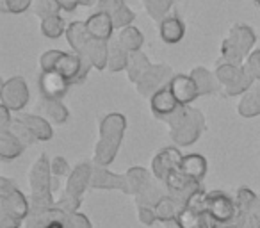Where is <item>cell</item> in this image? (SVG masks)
Listing matches in <instances>:
<instances>
[{
  "instance_id": "39",
  "label": "cell",
  "mask_w": 260,
  "mask_h": 228,
  "mask_svg": "<svg viewBox=\"0 0 260 228\" xmlns=\"http://www.w3.org/2000/svg\"><path fill=\"white\" fill-rule=\"evenodd\" d=\"M34 0H4L2 4V11L11 13V15H22L32 6Z\"/></svg>"
},
{
  "instance_id": "28",
  "label": "cell",
  "mask_w": 260,
  "mask_h": 228,
  "mask_svg": "<svg viewBox=\"0 0 260 228\" xmlns=\"http://www.w3.org/2000/svg\"><path fill=\"white\" fill-rule=\"evenodd\" d=\"M41 112H43L45 118H48V120H52L57 125L66 123L70 118V111L66 109V105L61 100H47V98H43V102H41Z\"/></svg>"
},
{
  "instance_id": "15",
  "label": "cell",
  "mask_w": 260,
  "mask_h": 228,
  "mask_svg": "<svg viewBox=\"0 0 260 228\" xmlns=\"http://www.w3.org/2000/svg\"><path fill=\"white\" fill-rule=\"evenodd\" d=\"M70 80L59 72H41L40 93L47 100H61L70 89Z\"/></svg>"
},
{
  "instance_id": "16",
  "label": "cell",
  "mask_w": 260,
  "mask_h": 228,
  "mask_svg": "<svg viewBox=\"0 0 260 228\" xmlns=\"http://www.w3.org/2000/svg\"><path fill=\"white\" fill-rule=\"evenodd\" d=\"M168 86H170L171 93L175 94V98H177V102L180 105H191L200 96L198 86H196L194 79L191 75H182V73L173 75V79L170 80Z\"/></svg>"
},
{
  "instance_id": "37",
  "label": "cell",
  "mask_w": 260,
  "mask_h": 228,
  "mask_svg": "<svg viewBox=\"0 0 260 228\" xmlns=\"http://www.w3.org/2000/svg\"><path fill=\"white\" fill-rule=\"evenodd\" d=\"M8 128H9V131H11L13 134H15L16 138H18L20 141H22L25 146L34 145V143L38 141V139H36V136H34L32 132L29 131V127H27V125H23L22 121L18 120V118H15V120H13V123L9 125Z\"/></svg>"
},
{
  "instance_id": "17",
  "label": "cell",
  "mask_w": 260,
  "mask_h": 228,
  "mask_svg": "<svg viewBox=\"0 0 260 228\" xmlns=\"http://www.w3.org/2000/svg\"><path fill=\"white\" fill-rule=\"evenodd\" d=\"M79 55L80 57H86L93 64V68L105 70L109 61V41L96 40V38L91 36Z\"/></svg>"
},
{
  "instance_id": "52",
  "label": "cell",
  "mask_w": 260,
  "mask_h": 228,
  "mask_svg": "<svg viewBox=\"0 0 260 228\" xmlns=\"http://www.w3.org/2000/svg\"><path fill=\"white\" fill-rule=\"evenodd\" d=\"M256 89H258V93H260V86H258V87H256Z\"/></svg>"
},
{
  "instance_id": "10",
  "label": "cell",
  "mask_w": 260,
  "mask_h": 228,
  "mask_svg": "<svg viewBox=\"0 0 260 228\" xmlns=\"http://www.w3.org/2000/svg\"><path fill=\"white\" fill-rule=\"evenodd\" d=\"M239 212L237 200L223 191L207 192V217L210 223H228Z\"/></svg>"
},
{
  "instance_id": "13",
  "label": "cell",
  "mask_w": 260,
  "mask_h": 228,
  "mask_svg": "<svg viewBox=\"0 0 260 228\" xmlns=\"http://www.w3.org/2000/svg\"><path fill=\"white\" fill-rule=\"evenodd\" d=\"M182 159H184V155H182V153L178 152V148H175V146H168V148H162L155 157H153V160H152L153 178L164 182L171 171L180 170Z\"/></svg>"
},
{
  "instance_id": "3",
  "label": "cell",
  "mask_w": 260,
  "mask_h": 228,
  "mask_svg": "<svg viewBox=\"0 0 260 228\" xmlns=\"http://www.w3.org/2000/svg\"><path fill=\"white\" fill-rule=\"evenodd\" d=\"M30 212L29 200L6 177L0 178V228H20Z\"/></svg>"
},
{
  "instance_id": "33",
  "label": "cell",
  "mask_w": 260,
  "mask_h": 228,
  "mask_svg": "<svg viewBox=\"0 0 260 228\" xmlns=\"http://www.w3.org/2000/svg\"><path fill=\"white\" fill-rule=\"evenodd\" d=\"M189 75L194 79L196 86H198V93L200 96H203V94H209L212 93L214 89H216V82H214V75L209 72L207 68H203V66H198V68L192 70Z\"/></svg>"
},
{
  "instance_id": "4",
  "label": "cell",
  "mask_w": 260,
  "mask_h": 228,
  "mask_svg": "<svg viewBox=\"0 0 260 228\" xmlns=\"http://www.w3.org/2000/svg\"><path fill=\"white\" fill-rule=\"evenodd\" d=\"M255 41L256 34L251 27L244 25V23H235L228 32V36L224 38V41L221 43V55H223L224 62L242 66L248 55L251 54Z\"/></svg>"
},
{
  "instance_id": "44",
  "label": "cell",
  "mask_w": 260,
  "mask_h": 228,
  "mask_svg": "<svg viewBox=\"0 0 260 228\" xmlns=\"http://www.w3.org/2000/svg\"><path fill=\"white\" fill-rule=\"evenodd\" d=\"M246 228H260V194H258V198H256V202L253 203L251 210H249V214H248Z\"/></svg>"
},
{
  "instance_id": "20",
  "label": "cell",
  "mask_w": 260,
  "mask_h": 228,
  "mask_svg": "<svg viewBox=\"0 0 260 228\" xmlns=\"http://www.w3.org/2000/svg\"><path fill=\"white\" fill-rule=\"evenodd\" d=\"M160 40L168 45H177L185 36V23L177 15H166L159 25Z\"/></svg>"
},
{
  "instance_id": "38",
  "label": "cell",
  "mask_w": 260,
  "mask_h": 228,
  "mask_svg": "<svg viewBox=\"0 0 260 228\" xmlns=\"http://www.w3.org/2000/svg\"><path fill=\"white\" fill-rule=\"evenodd\" d=\"M112 16V23H114V29H123V27L132 25V22L136 20L134 11L128 8V6H121L119 9H116L114 13H111Z\"/></svg>"
},
{
  "instance_id": "27",
  "label": "cell",
  "mask_w": 260,
  "mask_h": 228,
  "mask_svg": "<svg viewBox=\"0 0 260 228\" xmlns=\"http://www.w3.org/2000/svg\"><path fill=\"white\" fill-rule=\"evenodd\" d=\"M157 182L160 180H157V178L155 180H150L146 184V187L134 196L136 202H138V207H155V203L168 194V189H162Z\"/></svg>"
},
{
  "instance_id": "50",
  "label": "cell",
  "mask_w": 260,
  "mask_h": 228,
  "mask_svg": "<svg viewBox=\"0 0 260 228\" xmlns=\"http://www.w3.org/2000/svg\"><path fill=\"white\" fill-rule=\"evenodd\" d=\"M166 228H180V224L177 223V219H173V221H168Z\"/></svg>"
},
{
  "instance_id": "14",
  "label": "cell",
  "mask_w": 260,
  "mask_h": 228,
  "mask_svg": "<svg viewBox=\"0 0 260 228\" xmlns=\"http://www.w3.org/2000/svg\"><path fill=\"white\" fill-rule=\"evenodd\" d=\"M93 189H119L125 194H130V178L128 175H114L104 166H93L91 173V185Z\"/></svg>"
},
{
  "instance_id": "47",
  "label": "cell",
  "mask_w": 260,
  "mask_h": 228,
  "mask_svg": "<svg viewBox=\"0 0 260 228\" xmlns=\"http://www.w3.org/2000/svg\"><path fill=\"white\" fill-rule=\"evenodd\" d=\"M11 109L8 107V105H4V104H0V131L2 128H8L9 125L13 123V120L15 118L11 116Z\"/></svg>"
},
{
  "instance_id": "19",
  "label": "cell",
  "mask_w": 260,
  "mask_h": 228,
  "mask_svg": "<svg viewBox=\"0 0 260 228\" xmlns=\"http://www.w3.org/2000/svg\"><path fill=\"white\" fill-rule=\"evenodd\" d=\"M150 107H152V112L155 118H162V116H168V114H173L180 104L177 102L175 94L171 93L170 86L162 87L159 89L152 98H150Z\"/></svg>"
},
{
  "instance_id": "22",
  "label": "cell",
  "mask_w": 260,
  "mask_h": 228,
  "mask_svg": "<svg viewBox=\"0 0 260 228\" xmlns=\"http://www.w3.org/2000/svg\"><path fill=\"white\" fill-rule=\"evenodd\" d=\"M23 150H25V145L9 128H2L0 131V157L2 159H16V157L22 155Z\"/></svg>"
},
{
  "instance_id": "46",
  "label": "cell",
  "mask_w": 260,
  "mask_h": 228,
  "mask_svg": "<svg viewBox=\"0 0 260 228\" xmlns=\"http://www.w3.org/2000/svg\"><path fill=\"white\" fill-rule=\"evenodd\" d=\"M121 6H125V0H98L96 2L98 11H107V13H114Z\"/></svg>"
},
{
  "instance_id": "24",
  "label": "cell",
  "mask_w": 260,
  "mask_h": 228,
  "mask_svg": "<svg viewBox=\"0 0 260 228\" xmlns=\"http://www.w3.org/2000/svg\"><path fill=\"white\" fill-rule=\"evenodd\" d=\"M91 38L89 30H87L86 22H72L66 29V40H68L70 47L75 54H80L82 48L86 47L87 40Z\"/></svg>"
},
{
  "instance_id": "45",
  "label": "cell",
  "mask_w": 260,
  "mask_h": 228,
  "mask_svg": "<svg viewBox=\"0 0 260 228\" xmlns=\"http://www.w3.org/2000/svg\"><path fill=\"white\" fill-rule=\"evenodd\" d=\"M139 209V221L146 226H152L153 223L157 221V216H155V210L153 207H138Z\"/></svg>"
},
{
  "instance_id": "23",
  "label": "cell",
  "mask_w": 260,
  "mask_h": 228,
  "mask_svg": "<svg viewBox=\"0 0 260 228\" xmlns=\"http://www.w3.org/2000/svg\"><path fill=\"white\" fill-rule=\"evenodd\" d=\"M180 171L196 182H202L207 173V160L200 153H189L182 159Z\"/></svg>"
},
{
  "instance_id": "21",
  "label": "cell",
  "mask_w": 260,
  "mask_h": 228,
  "mask_svg": "<svg viewBox=\"0 0 260 228\" xmlns=\"http://www.w3.org/2000/svg\"><path fill=\"white\" fill-rule=\"evenodd\" d=\"M18 120L22 121L23 125L29 127V131L36 136L38 141H48L54 136V131H52V125L47 121L45 116H38V114H20Z\"/></svg>"
},
{
  "instance_id": "6",
  "label": "cell",
  "mask_w": 260,
  "mask_h": 228,
  "mask_svg": "<svg viewBox=\"0 0 260 228\" xmlns=\"http://www.w3.org/2000/svg\"><path fill=\"white\" fill-rule=\"evenodd\" d=\"M91 173H93V166L89 162H82L70 173L68 182H66V189L59 200H55L59 207L66 212L73 214L79 212V207L82 203V194L86 187L91 185Z\"/></svg>"
},
{
  "instance_id": "5",
  "label": "cell",
  "mask_w": 260,
  "mask_h": 228,
  "mask_svg": "<svg viewBox=\"0 0 260 228\" xmlns=\"http://www.w3.org/2000/svg\"><path fill=\"white\" fill-rule=\"evenodd\" d=\"M52 170L50 160L45 153H41L29 171L30 185V207H50L55 203L54 191H52Z\"/></svg>"
},
{
  "instance_id": "2",
  "label": "cell",
  "mask_w": 260,
  "mask_h": 228,
  "mask_svg": "<svg viewBox=\"0 0 260 228\" xmlns=\"http://www.w3.org/2000/svg\"><path fill=\"white\" fill-rule=\"evenodd\" d=\"M126 118L119 112H111L100 121V138L94 148V164L107 168L114 160L125 136Z\"/></svg>"
},
{
  "instance_id": "32",
  "label": "cell",
  "mask_w": 260,
  "mask_h": 228,
  "mask_svg": "<svg viewBox=\"0 0 260 228\" xmlns=\"http://www.w3.org/2000/svg\"><path fill=\"white\" fill-rule=\"evenodd\" d=\"M66 23L62 20L61 15H55V16H48V18L41 20V34L45 38H50V40H57L61 38L62 34H66Z\"/></svg>"
},
{
  "instance_id": "9",
  "label": "cell",
  "mask_w": 260,
  "mask_h": 228,
  "mask_svg": "<svg viewBox=\"0 0 260 228\" xmlns=\"http://www.w3.org/2000/svg\"><path fill=\"white\" fill-rule=\"evenodd\" d=\"M200 184H202V182L192 180V178H189L187 175L182 173L180 170L171 171V173L168 175L166 180H164V185H166V189H168V194H170L171 200L175 202L178 212H180L182 209H185L189 200H191V196L194 194L196 191L202 189Z\"/></svg>"
},
{
  "instance_id": "1",
  "label": "cell",
  "mask_w": 260,
  "mask_h": 228,
  "mask_svg": "<svg viewBox=\"0 0 260 228\" xmlns=\"http://www.w3.org/2000/svg\"><path fill=\"white\" fill-rule=\"evenodd\" d=\"M159 120L170 125L171 141L180 146H189L196 143L205 128V118L202 111L192 109L191 105H180L173 114H168Z\"/></svg>"
},
{
  "instance_id": "48",
  "label": "cell",
  "mask_w": 260,
  "mask_h": 228,
  "mask_svg": "<svg viewBox=\"0 0 260 228\" xmlns=\"http://www.w3.org/2000/svg\"><path fill=\"white\" fill-rule=\"evenodd\" d=\"M57 4H59V8H61V11H66V13L75 11L79 6H82L80 0H57Z\"/></svg>"
},
{
  "instance_id": "35",
  "label": "cell",
  "mask_w": 260,
  "mask_h": 228,
  "mask_svg": "<svg viewBox=\"0 0 260 228\" xmlns=\"http://www.w3.org/2000/svg\"><path fill=\"white\" fill-rule=\"evenodd\" d=\"M173 2L175 0H143V6H145V9L150 15V18L159 20L160 22V20L170 13Z\"/></svg>"
},
{
  "instance_id": "30",
  "label": "cell",
  "mask_w": 260,
  "mask_h": 228,
  "mask_svg": "<svg viewBox=\"0 0 260 228\" xmlns=\"http://www.w3.org/2000/svg\"><path fill=\"white\" fill-rule=\"evenodd\" d=\"M126 64H128V52L118 43V41H109V61H107V68L111 70L112 73L121 72V70H126Z\"/></svg>"
},
{
  "instance_id": "18",
  "label": "cell",
  "mask_w": 260,
  "mask_h": 228,
  "mask_svg": "<svg viewBox=\"0 0 260 228\" xmlns=\"http://www.w3.org/2000/svg\"><path fill=\"white\" fill-rule=\"evenodd\" d=\"M87 30L93 38L104 41L112 40V32H114V23H112V16L107 11H96L86 20Z\"/></svg>"
},
{
  "instance_id": "43",
  "label": "cell",
  "mask_w": 260,
  "mask_h": 228,
  "mask_svg": "<svg viewBox=\"0 0 260 228\" xmlns=\"http://www.w3.org/2000/svg\"><path fill=\"white\" fill-rule=\"evenodd\" d=\"M61 54H62V50H48V52H45V54L40 57L41 72H52Z\"/></svg>"
},
{
  "instance_id": "36",
  "label": "cell",
  "mask_w": 260,
  "mask_h": 228,
  "mask_svg": "<svg viewBox=\"0 0 260 228\" xmlns=\"http://www.w3.org/2000/svg\"><path fill=\"white\" fill-rule=\"evenodd\" d=\"M32 9L41 20L48 18V16L59 15V11H61V8H59V4H57V0H34Z\"/></svg>"
},
{
  "instance_id": "25",
  "label": "cell",
  "mask_w": 260,
  "mask_h": 228,
  "mask_svg": "<svg viewBox=\"0 0 260 228\" xmlns=\"http://www.w3.org/2000/svg\"><path fill=\"white\" fill-rule=\"evenodd\" d=\"M152 68V62L148 61L145 54L141 50L138 52H130L128 54V64H126V75H128L130 82H138L143 75H145L148 70Z\"/></svg>"
},
{
  "instance_id": "41",
  "label": "cell",
  "mask_w": 260,
  "mask_h": 228,
  "mask_svg": "<svg viewBox=\"0 0 260 228\" xmlns=\"http://www.w3.org/2000/svg\"><path fill=\"white\" fill-rule=\"evenodd\" d=\"M189 209H192L194 212H200V214H207V192L203 191V187L200 191H196L194 194L191 196L187 203Z\"/></svg>"
},
{
  "instance_id": "8",
  "label": "cell",
  "mask_w": 260,
  "mask_h": 228,
  "mask_svg": "<svg viewBox=\"0 0 260 228\" xmlns=\"http://www.w3.org/2000/svg\"><path fill=\"white\" fill-rule=\"evenodd\" d=\"M216 79L224 86V93L228 96H239V94L246 93L251 89L253 82H255L253 77L242 66L230 64V62L217 66Z\"/></svg>"
},
{
  "instance_id": "29",
  "label": "cell",
  "mask_w": 260,
  "mask_h": 228,
  "mask_svg": "<svg viewBox=\"0 0 260 228\" xmlns=\"http://www.w3.org/2000/svg\"><path fill=\"white\" fill-rule=\"evenodd\" d=\"M239 114L242 118H255L260 116V93L258 89H249L242 94L239 102Z\"/></svg>"
},
{
  "instance_id": "34",
  "label": "cell",
  "mask_w": 260,
  "mask_h": 228,
  "mask_svg": "<svg viewBox=\"0 0 260 228\" xmlns=\"http://www.w3.org/2000/svg\"><path fill=\"white\" fill-rule=\"evenodd\" d=\"M153 210H155L157 221H162V223L177 219V214H178L177 205H175V202L171 200L170 194H166L162 200H159L155 203V207H153Z\"/></svg>"
},
{
  "instance_id": "26",
  "label": "cell",
  "mask_w": 260,
  "mask_h": 228,
  "mask_svg": "<svg viewBox=\"0 0 260 228\" xmlns=\"http://www.w3.org/2000/svg\"><path fill=\"white\" fill-rule=\"evenodd\" d=\"M116 41L125 48L126 52H138L141 50L143 43H145V36L143 32L134 25H128V27H123L119 29L118 36H116Z\"/></svg>"
},
{
  "instance_id": "31",
  "label": "cell",
  "mask_w": 260,
  "mask_h": 228,
  "mask_svg": "<svg viewBox=\"0 0 260 228\" xmlns=\"http://www.w3.org/2000/svg\"><path fill=\"white\" fill-rule=\"evenodd\" d=\"M177 223L180 224V228H210L209 217L207 214L194 212L192 209L185 207L177 214Z\"/></svg>"
},
{
  "instance_id": "40",
  "label": "cell",
  "mask_w": 260,
  "mask_h": 228,
  "mask_svg": "<svg viewBox=\"0 0 260 228\" xmlns=\"http://www.w3.org/2000/svg\"><path fill=\"white\" fill-rule=\"evenodd\" d=\"M242 68L253 77V80H260V50H253L244 61Z\"/></svg>"
},
{
  "instance_id": "51",
  "label": "cell",
  "mask_w": 260,
  "mask_h": 228,
  "mask_svg": "<svg viewBox=\"0 0 260 228\" xmlns=\"http://www.w3.org/2000/svg\"><path fill=\"white\" fill-rule=\"evenodd\" d=\"M253 2H256V4H258V6H260V0H253Z\"/></svg>"
},
{
  "instance_id": "49",
  "label": "cell",
  "mask_w": 260,
  "mask_h": 228,
  "mask_svg": "<svg viewBox=\"0 0 260 228\" xmlns=\"http://www.w3.org/2000/svg\"><path fill=\"white\" fill-rule=\"evenodd\" d=\"M98 0H80V4L82 6H87V8H91V6H96Z\"/></svg>"
},
{
  "instance_id": "42",
  "label": "cell",
  "mask_w": 260,
  "mask_h": 228,
  "mask_svg": "<svg viewBox=\"0 0 260 228\" xmlns=\"http://www.w3.org/2000/svg\"><path fill=\"white\" fill-rule=\"evenodd\" d=\"M50 170H52V175L57 178L61 177H66V175L72 173V170H70V164L68 160L64 159V157H54V159L50 160Z\"/></svg>"
},
{
  "instance_id": "11",
  "label": "cell",
  "mask_w": 260,
  "mask_h": 228,
  "mask_svg": "<svg viewBox=\"0 0 260 228\" xmlns=\"http://www.w3.org/2000/svg\"><path fill=\"white\" fill-rule=\"evenodd\" d=\"M29 86H27L23 77H11L2 84V91H0V104L8 105L13 112L22 111L27 104H29Z\"/></svg>"
},
{
  "instance_id": "7",
  "label": "cell",
  "mask_w": 260,
  "mask_h": 228,
  "mask_svg": "<svg viewBox=\"0 0 260 228\" xmlns=\"http://www.w3.org/2000/svg\"><path fill=\"white\" fill-rule=\"evenodd\" d=\"M25 228H73L72 214L62 210L57 203L50 207H30Z\"/></svg>"
},
{
  "instance_id": "12",
  "label": "cell",
  "mask_w": 260,
  "mask_h": 228,
  "mask_svg": "<svg viewBox=\"0 0 260 228\" xmlns=\"http://www.w3.org/2000/svg\"><path fill=\"white\" fill-rule=\"evenodd\" d=\"M173 70L168 64H152V68L136 82L138 93L146 98H152L159 89L166 87L170 80L173 79Z\"/></svg>"
}]
</instances>
